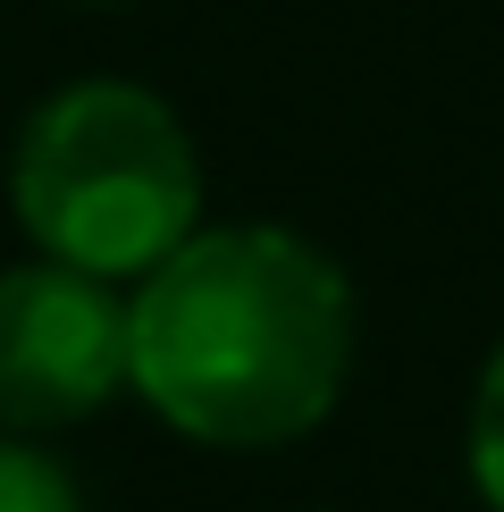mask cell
I'll list each match as a JSON object with an SVG mask.
<instances>
[{
    "label": "cell",
    "mask_w": 504,
    "mask_h": 512,
    "mask_svg": "<svg viewBox=\"0 0 504 512\" xmlns=\"http://www.w3.org/2000/svg\"><path fill=\"white\" fill-rule=\"evenodd\" d=\"M345 378L353 286L294 227H194L126 294V387L194 445H294L336 412Z\"/></svg>",
    "instance_id": "6da1fadb"
},
{
    "label": "cell",
    "mask_w": 504,
    "mask_h": 512,
    "mask_svg": "<svg viewBox=\"0 0 504 512\" xmlns=\"http://www.w3.org/2000/svg\"><path fill=\"white\" fill-rule=\"evenodd\" d=\"M462 462H471V487H479V504H488V512H504V345L488 353V370H479Z\"/></svg>",
    "instance_id": "5b68a950"
},
{
    "label": "cell",
    "mask_w": 504,
    "mask_h": 512,
    "mask_svg": "<svg viewBox=\"0 0 504 512\" xmlns=\"http://www.w3.org/2000/svg\"><path fill=\"white\" fill-rule=\"evenodd\" d=\"M126 387V294L93 269L26 261L0 277V429L51 437Z\"/></svg>",
    "instance_id": "3957f363"
},
{
    "label": "cell",
    "mask_w": 504,
    "mask_h": 512,
    "mask_svg": "<svg viewBox=\"0 0 504 512\" xmlns=\"http://www.w3.org/2000/svg\"><path fill=\"white\" fill-rule=\"evenodd\" d=\"M9 202L42 261L118 286V277H152L202 227V160L160 93L126 76H84L26 118Z\"/></svg>",
    "instance_id": "7a4b0ae2"
},
{
    "label": "cell",
    "mask_w": 504,
    "mask_h": 512,
    "mask_svg": "<svg viewBox=\"0 0 504 512\" xmlns=\"http://www.w3.org/2000/svg\"><path fill=\"white\" fill-rule=\"evenodd\" d=\"M0 512H84L76 471H68V462H51L34 437L0 429Z\"/></svg>",
    "instance_id": "277c9868"
}]
</instances>
